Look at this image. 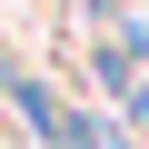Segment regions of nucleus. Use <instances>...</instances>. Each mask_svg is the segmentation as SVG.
Returning a JSON list of instances; mask_svg holds the SVG:
<instances>
[{
	"label": "nucleus",
	"mask_w": 149,
	"mask_h": 149,
	"mask_svg": "<svg viewBox=\"0 0 149 149\" xmlns=\"http://www.w3.org/2000/svg\"><path fill=\"white\" fill-rule=\"evenodd\" d=\"M100 80H109V90H129V80H139V30H129V20L100 40Z\"/></svg>",
	"instance_id": "obj_1"
}]
</instances>
